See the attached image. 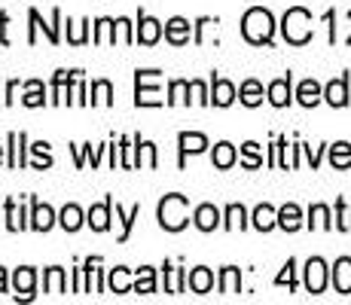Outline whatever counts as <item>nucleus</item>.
I'll return each mask as SVG.
<instances>
[{
  "instance_id": "nucleus-1",
  "label": "nucleus",
  "mask_w": 351,
  "mask_h": 305,
  "mask_svg": "<svg viewBox=\"0 0 351 305\" xmlns=\"http://www.w3.org/2000/svg\"><path fill=\"white\" fill-rule=\"evenodd\" d=\"M241 37L254 46H269L272 37H275L272 12L263 10V6H251V10L245 12V19H241Z\"/></svg>"
},
{
  "instance_id": "nucleus-2",
  "label": "nucleus",
  "mask_w": 351,
  "mask_h": 305,
  "mask_svg": "<svg viewBox=\"0 0 351 305\" xmlns=\"http://www.w3.org/2000/svg\"><path fill=\"white\" fill-rule=\"evenodd\" d=\"M156 217H159V226L165 229V232H180V229L190 223V199L180 193L165 195L156 208Z\"/></svg>"
},
{
  "instance_id": "nucleus-3",
  "label": "nucleus",
  "mask_w": 351,
  "mask_h": 305,
  "mask_svg": "<svg viewBox=\"0 0 351 305\" xmlns=\"http://www.w3.org/2000/svg\"><path fill=\"white\" fill-rule=\"evenodd\" d=\"M281 34H285L290 46H306L312 40V12L302 10V6L287 10L285 19H281Z\"/></svg>"
},
{
  "instance_id": "nucleus-4",
  "label": "nucleus",
  "mask_w": 351,
  "mask_h": 305,
  "mask_svg": "<svg viewBox=\"0 0 351 305\" xmlns=\"http://www.w3.org/2000/svg\"><path fill=\"white\" fill-rule=\"evenodd\" d=\"M159 77L162 71H134V104L138 107H162L168 104L165 98H159Z\"/></svg>"
},
{
  "instance_id": "nucleus-5",
  "label": "nucleus",
  "mask_w": 351,
  "mask_h": 305,
  "mask_svg": "<svg viewBox=\"0 0 351 305\" xmlns=\"http://www.w3.org/2000/svg\"><path fill=\"white\" fill-rule=\"evenodd\" d=\"M28 19H31V31H28V43H31V46L37 43V31H40V28H43L46 40H49L52 46L62 43V31H58V25H62V10H52V22H49V25L40 19L37 10H28Z\"/></svg>"
},
{
  "instance_id": "nucleus-6",
  "label": "nucleus",
  "mask_w": 351,
  "mask_h": 305,
  "mask_svg": "<svg viewBox=\"0 0 351 305\" xmlns=\"http://www.w3.org/2000/svg\"><path fill=\"white\" fill-rule=\"evenodd\" d=\"M178 150H180L178 168H186V156L205 153V150H208V138H205L202 132H180V134H178Z\"/></svg>"
},
{
  "instance_id": "nucleus-7",
  "label": "nucleus",
  "mask_w": 351,
  "mask_h": 305,
  "mask_svg": "<svg viewBox=\"0 0 351 305\" xmlns=\"http://www.w3.org/2000/svg\"><path fill=\"white\" fill-rule=\"evenodd\" d=\"M162 37V22L153 16H147L144 10L138 12V28H134V40H138L141 46H156Z\"/></svg>"
},
{
  "instance_id": "nucleus-8",
  "label": "nucleus",
  "mask_w": 351,
  "mask_h": 305,
  "mask_svg": "<svg viewBox=\"0 0 351 305\" xmlns=\"http://www.w3.org/2000/svg\"><path fill=\"white\" fill-rule=\"evenodd\" d=\"M28 134L25 132H10V138H6V165L12 168V171H19V168L28 165V159H25V150H28Z\"/></svg>"
},
{
  "instance_id": "nucleus-9",
  "label": "nucleus",
  "mask_w": 351,
  "mask_h": 305,
  "mask_svg": "<svg viewBox=\"0 0 351 305\" xmlns=\"http://www.w3.org/2000/svg\"><path fill=\"white\" fill-rule=\"evenodd\" d=\"M327 263L321 260V256H312V260L306 263V290L308 293H324V287H327Z\"/></svg>"
},
{
  "instance_id": "nucleus-10",
  "label": "nucleus",
  "mask_w": 351,
  "mask_h": 305,
  "mask_svg": "<svg viewBox=\"0 0 351 305\" xmlns=\"http://www.w3.org/2000/svg\"><path fill=\"white\" fill-rule=\"evenodd\" d=\"M56 223H58V217H56V211H52L49 205H46V202L31 199V229L34 232H49Z\"/></svg>"
},
{
  "instance_id": "nucleus-11",
  "label": "nucleus",
  "mask_w": 351,
  "mask_h": 305,
  "mask_svg": "<svg viewBox=\"0 0 351 305\" xmlns=\"http://www.w3.org/2000/svg\"><path fill=\"white\" fill-rule=\"evenodd\" d=\"M113 199L107 195L101 205H92L89 208V214H86V223L92 226V232H107L110 229V220H113Z\"/></svg>"
},
{
  "instance_id": "nucleus-12",
  "label": "nucleus",
  "mask_w": 351,
  "mask_h": 305,
  "mask_svg": "<svg viewBox=\"0 0 351 305\" xmlns=\"http://www.w3.org/2000/svg\"><path fill=\"white\" fill-rule=\"evenodd\" d=\"M34 284H37V272L31 266H22L12 272V287H16V300L28 302L34 300Z\"/></svg>"
},
{
  "instance_id": "nucleus-13",
  "label": "nucleus",
  "mask_w": 351,
  "mask_h": 305,
  "mask_svg": "<svg viewBox=\"0 0 351 305\" xmlns=\"http://www.w3.org/2000/svg\"><path fill=\"white\" fill-rule=\"evenodd\" d=\"M290 86H293V77H281V80H272L269 83V89H266V95H269V104L272 107H287L290 101H293V92H290Z\"/></svg>"
},
{
  "instance_id": "nucleus-14",
  "label": "nucleus",
  "mask_w": 351,
  "mask_h": 305,
  "mask_svg": "<svg viewBox=\"0 0 351 305\" xmlns=\"http://www.w3.org/2000/svg\"><path fill=\"white\" fill-rule=\"evenodd\" d=\"M324 101H327L330 107H348V77L346 73L324 86Z\"/></svg>"
},
{
  "instance_id": "nucleus-15",
  "label": "nucleus",
  "mask_w": 351,
  "mask_h": 305,
  "mask_svg": "<svg viewBox=\"0 0 351 305\" xmlns=\"http://www.w3.org/2000/svg\"><path fill=\"white\" fill-rule=\"evenodd\" d=\"M190 28H193V25L186 22L184 16L168 19V22H165V40L171 46H186V43H190Z\"/></svg>"
},
{
  "instance_id": "nucleus-16",
  "label": "nucleus",
  "mask_w": 351,
  "mask_h": 305,
  "mask_svg": "<svg viewBox=\"0 0 351 305\" xmlns=\"http://www.w3.org/2000/svg\"><path fill=\"white\" fill-rule=\"evenodd\" d=\"M3 214H6V229H10V232H22V229H31V214H25V208L16 205V199H6Z\"/></svg>"
},
{
  "instance_id": "nucleus-17",
  "label": "nucleus",
  "mask_w": 351,
  "mask_h": 305,
  "mask_svg": "<svg viewBox=\"0 0 351 305\" xmlns=\"http://www.w3.org/2000/svg\"><path fill=\"white\" fill-rule=\"evenodd\" d=\"M235 95H239V89H235L226 77H211V104L214 107H229L235 101Z\"/></svg>"
},
{
  "instance_id": "nucleus-18",
  "label": "nucleus",
  "mask_w": 351,
  "mask_h": 305,
  "mask_svg": "<svg viewBox=\"0 0 351 305\" xmlns=\"http://www.w3.org/2000/svg\"><path fill=\"white\" fill-rule=\"evenodd\" d=\"M251 226L256 229V232H272L275 226H278V211H275L272 205H256L254 214H251Z\"/></svg>"
},
{
  "instance_id": "nucleus-19",
  "label": "nucleus",
  "mask_w": 351,
  "mask_h": 305,
  "mask_svg": "<svg viewBox=\"0 0 351 305\" xmlns=\"http://www.w3.org/2000/svg\"><path fill=\"white\" fill-rule=\"evenodd\" d=\"M330 272H333V287H336V293L348 296V293H351V256H339V260H336V266L330 269Z\"/></svg>"
},
{
  "instance_id": "nucleus-20",
  "label": "nucleus",
  "mask_w": 351,
  "mask_h": 305,
  "mask_svg": "<svg viewBox=\"0 0 351 305\" xmlns=\"http://www.w3.org/2000/svg\"><path fill=\"white\" fill-rule=\"evenodd\" d=\"M193 223L199 232H214V229L220 226V211L214 205H199L193 211Z\"/></svg>"
},
{
  "instance_id": "nucleus-21",
  "label": "nucleus",
  "mask_w": 351,
  "mask_h": 305,
  "mask_svg": "<svg viewBox=\"0 0 351 305\" xmlns=\"http://www.w3.org/2000/svg\"><path fill=\"white\" fill-rule=\"evenodd\" d=\"M186 287L193 290V293H211V287H214V272L208 266H195L190 275H186Z\"/></svg>"
},
{
  "instance_id": "nucleus-22",
  "label": "nucleus",
  "mask_w": 351,
  "mask_h": 305,
  "mask_svg": "<svg viewBox=\"0 0 351 305\" xmlns=\"http://www.w3.org/2000/svg\"><path fill=\"white\" fill-rule=\"evenodd\" d=\"M134 165H147V168H156L159 159H156V144H150V141H141V134H134Z\"/></svg>"
},
{
  "instance_id": "nucleus-23",
  "label": "nucleus",
  "mask_w": 351,
  "mask_h": 305,
  "mask_svg": "<svg viewBox=\"0 0 351 305\" xmlns=\"http://www.w3.org/2000/svg\"><path fill=\"white\" fill-rule=\"evenodd\" d=\"M92 43H117V19H95L92 25Z\"/></svg>"
},
{
  "instance_id": "nucleus-24",
  "label": "nucleus",
  "mask_w": 351,
  "mask_h": 305,
  "mask_svg": "<svg viewBox=\"0 0 351 305\" xmlns=\"http://www.w3.org/2000/svg\"><path fill=\"white\" fill-rule=\"evenodd\" d=\"M321 98H324V89L318 80H302L300 89H296V101H300L302 107H318Z\"/></svg>"
},
{
  "instance_id": "nucleus-25",
  "label": "nucleus",
  "mask_w": 351,
  "mask_h": 305,
  "mask_svg": "<svg viewBox=\"0 0 351 305\" xmlns=\"http://www.w3.org/2000/svg\"><path fill=\"white\" fill-rule=\"evenodd\" d=\"M107 287H110V293H132V290H134L132 272H128L125 266L110 269V275H107Z\"/></svg>"
},
{
  "instance_id": "nucleus-26",
  "label": "nucleus",
  "mask_w": 351,
  "mask_h": 305,
  "mask_svg": "<svg viewBox=\"0 0 351 305\" xmlns=\"http://www.w3.org/2000/svg\"><path fill=\"white\" fill-rule=\"evenodd\" d=\"M71 150H73V159H77V168H83L86 162H92V168L101 162V156H104L107 150V144L104 147H92V144H71Z\"/></svg>"
},
{
  "instance_id": "nucleus-27",
  "label": "nucleus",
  "mask_w": 351,
  "mask_h": 305,
  "mask_svg": "<svg viewBox=\"0 0 351 305\" xmlns=\"http://www.w3.org/2000/svg\"><path fill=\"white\" fill-rule=\"evenodd\" d=\"M278 226L285 229V232H296V229H302V211H300V205L287 202L285 208H278Z\"/></svg>"
},
{
  "instance_id": "nucleus-28",
  "label": "nucleus",
  "mask_w": 351,
  "mask_h": 305,
  "mask_svg": "<svg viewBox=\"0 0 351 305\" xmlns=\"http://www.w3.org/2000/svg\"><path fill=\"white\" fill-rule=\"evenodd\" d=\"M165 272V293H184L186 290V269H174L171 263H162Z\"/></svg>"
},
{
  "instance_id": "nucleus-29",
  "label": "nucleus",
  "mask_w": 351,
  "mask_h": 305,
  "mask_svg": "<svg viewBox=\"0 0 351 305\" xmlns=\"http://www.w3.org/2000/svg\"><path fill=\"white\" fill-rule=\"evenodd\" d=\"M211 162H214V168H220V171H226V168H232L235 162H239V153H235V147L229 144V141H220V144L214 147Z\"/></svg>"
},
{
  "instance_id": "nucleus-30",
  "label": "nucleus",
  "mask_w": 351,
  "mask_h": 305,
  "mask_svg": "<svg viewBox=\"0 0 351 305\" xmlns=\"http://www.w3.org/2000/svg\"><path fill=\"white\" fill-rule=\"evenodd\" d=\"M43 293H67V278L62 266H52L43 272Z\"/></svg>"
},
{
  "instance_id": "nucleus-31",
  "label": "nucleus",
  "mask_w": 351,
  "mask_h": 305,
  "mask_svg": "<svg viewBox=\"0 0 351 305\" xmlns=\"http://www.w3.org/2000/svg\"><path fill=\"white\" fill-rule=\"evenodd\" d=\"M134 293H156V269L153 266L134 269Z\"/></svg>"
},
{
  "instance_id": "nucleus-32",
  "label": "nucleus",
  "mask_w": 351,
  "mask_h": 305,
  "mask_svg": "<svg viewBox=\"0 0 351 305\" xmlns=\"http://www.w3.org/2000/svg\"><path fill=\"white\" fill-rule=\"evenodd\" d=\"M83 223H86V214L80 211V205H64L62 214H58V226H62L64 232H77Z\"/></svg>"
},
{
  "instance_id": "nucleus-33",
  "label": "nucleus",
  "mask_w": 351,
  "mask_h": 305,
  "mask_svg": "<svg viewBox=\"0 0 351 305\" xmlns=\"http://www.w3.org/2000/svg\"><path fill=\"white\" fill-rule=\"evenodd\" d=\"M223 229L226 232H235V229H247V211H245V205H229L226 211H223Z\"/></svg>"
},
{
  "instance_id": "nucleus-34",
  "label": "nucleus",
  "mask_w": 351,
  "mask_h": 305,
  "mask_svg": "<svg viewBox=\"0 0 351 305\" xmlns=\"http://www.w3.org/2000/svg\"><path fill=\"white\" fill-rule=\"evenodd\" d=\"M190 95H193V89H190V80H171V83H168V104H190Z\"/></svg>"
},
{
  "instance_id": "nucleus-35",
  "label": "nucleus",
  "mask_w": 351,
  "mask_h": 305,
  "mask_svg": "<svg viewBox=\"0 0 351 305\" xmlns=\"http://www.w3.org/2000/svg\"><path fill=\"white\" fill-rule=\"evenodd\" d=\"M239 101L245 107H260L263 104V86L256 83V80H245V83L239 86Z\"/></svg>"
},
{
  "instance_id": "nucleus-36",
  "label": "nucleus",
  "mask_w": 351,
  "mask_h": 305,
  "mask_svg": "<svg viewBox=\"0 0 351 305\" xmlns=\"http://www.w3.org/2000/svg\"><path fill=\"white\" fill-rule=\"evenodd\" d=\"M330 165H333L336 171H346V168H351V144H348V141H339V144L330 147Z\"/></svg>"
},
{
  "instance_id": "nucleus-37",
  "label": "nucleus",
  "mask_w": 351,
  "mask_h": 305,
  "mask_svg": "<svg viewBox=\"0 0 351 305\" xmlns=\"http://www.w3.org/2000/svg\"><path fill=\"white\" fill-rule=\"evenodd\" d=\"M22 104L25 107H43V104H49V101H46V89H43V83H40V80H28V83H25Z\"/></svg>"
},
{
  "instance_id": "nucleus-38",
  "label": "nucleus",
  "mask_w": 351,
  "mask_h": 305,
  "mask_svg": "<svg viewBox=\"0 0 351 305\" xmlns=\"http://www.w3.org/2000/svg\"><path fill=\"white\" fill-rule=\"evenodd\" d=\"M138 217H141V205H134L128 214L117 205V220H119V226H123V232H119V239H117L119 244H125L128 239H132V226H134V220H138Z\"/></svg>"
},
{
  "instance_id": "nucleus-39",
  "label": "nucleus",
  "mask_w": 351,
  "mask_h": 305,
  "mask_svg": "<svg viewBox=\"0 0 351 305\" xmlns=\"http://www.w3.org/2000/svg\"><path fill=\"white\" fill-rule=\"evenodd\" d=\"M89 104H101V107H110L113 104V86H110V80H95V83H92Z\"/></svg>"
},
{
  "instance_id": "nucleus-40",
  "label": "nucleus",
  "mask_w": 351,
  "mask_h": 305,
  "mask_svg": "<svg viewBox=\"0 0 351 305\" xmlns=\"http://www.w3.org/2000/svg\"><path fill=\"white\" fill-rule=\"evenodd\" d=\"M89 28H92L89 19H83V22H71V19H67V43L83 46L86 40H89Z\"/></svg>"
},
{
  "instance_id": "nucleus-41",
  "label": "nucleus",
  "mask_w": 351,
  "mask_h": 305,
  "mask_svg": "<svg viewBox=\"0 0 351 305\" xmlns=\"http://www.w3.org/2000/svg\"><path fill=\"white\" fill-rule=\"evenodd\" d=\"M239 290H241V272L235 266H226L223 272H220V293L232 296V293H239Z\"/></svg>"
},
{
  "instance_id": "nucleus-42",
  "label": "nucleus",
  "mask_w": 351,
  "mask_h": 305,
  "mask_svg": "<svg viewBox=\"0 0 351 305\" xmlns=\"http://www.w3.org/2000/svg\"><path fill=\"white\" fill-rule=\"evenodd\" d=\"M336 223L330 220V208L327 205H312L308 208V229H333Z\"/></svg>"
},
{
  "instance_id": "nucleus-43",
  "label": "nucleus",
  "mask_w": 351,
  "mask_h": 305,
  "mask_svg": "<svg viewBox=\"0 0 351 305\" xmlns=\"http://www.w3.org/2000/svg\"><path fill=\"white\" fill-rule=\"evenodd\" d=\"M241 165H245L247 171H254V168L263 165V153H260V144H256V141L241 144Z\"/></svg>"
},
{
  "instance_id": "nucleus-44",
  "label": "nucleus",
  "mask_w": 351,
  "mask_h": 305,
  "mask_svg": "<svg viewBox=\"0 0 351 305\" xmlns=\"http://www.w3.org/2000/svg\"><path fill=\"white\" fill-rule=\"evenodd\" d=\"M80 71H56V77H52V98H49V104H62V92H64V86L71 83L73 77H77Z\"/></svg>"
},
{
  "instance_id": "nucleus-45",
  "label": "nucleus",
  "mask_w": 351,
  "mask_h": 305,
  "mask_svg": "<svg viewBox=\"0 0 351 305\" xmlns=\"http://www.w3.org/2000/svg\"><path fill=\"white\" fill-rule=\"evenodd\" d=\"M28 150L34 153V168H37V171L52 168V156H49V144H46V141H37V144L28 147Z\"/></svg>"
},
{
  "instance_id": "nucleus-46",
  "label": "nucleus",
  "mask_w": 351,
  "mask_h": 305,
  "mask_svg": "<svg viewBox=\"0 0 351 305\" xmlns=\"http://www.w3.org/2000/svg\"><path fill=\"white\" fill-rule=\"evenodd\" d=\"M119 168H138L134 165V141L132 138H119Z\"/></svg>"
},
{
  "instance_id": "nucleus-47",
  "label": "nucleus",
  "mask_w": 351,
  "mask_h": 305,
  "mask_svg": "<svg viewBox=\"0 0 351 305\" xmlns=\"http://www.w3.org/2000/svg\"><path fill=\"white\" fill-rule=\"evenodd\" d=\"M336 229L339 232H351V208H346L342 199H336Z\"/></svg>"
},
{
  "instance_id": "nucleus-48",
  "label": "nucleus",
  "mask_w": 351,
  "mask_h": 305,
  "mask_svg": "<svg viewBox=\"0 0 351 305\" xmlns=\"http://www.w3.org/2000/svg\"><path fill=\"white\" fill-rule=\"evenodd\" d=\"M190 89H193V101H195V104H202V107L211 104V89H208L202 80H190Z\"/></svg>"
},
{
  "instance_id": "nucleus-49",
  "label": "nucleus",
  "mask_w": 351,
  "mask_h": 305,
  "mask_svg": "<svg viewBox=\"0 0 351 305\" xmlns=\"http://www.w3.org/2000/svg\"><path fill=\"white\" fill-rule=\"evenodd\" d=\"M275 284H278V287H285V284H287L290 290H296V260H287L285 263V272L275 278Z\"/></svg>"
},
{
  "instance_id": "nucleus-50",
  "label": "nucleus",
  "mask_w": 351,
  "mask_h": 305,
  "mask_svg": "<svg viewBox=\"0 0 351 305\" xmlns=\"http://www.w3.org/2000/svg\"><path fill=\"white\" fill-rule=\"evenodd\" d=\"M117 37H123V43H125V46L138 43V40H134V25L128 22L125 16H119V19H117Z\"/></svg>"
},
{
  "instance_id": "nucleus-51",
  "label": "nucleus",
  "mask_w": 351,
  "mask_h": 305,
  "mask_svg": "<svg viewBox=\"0 0 351 305\" xmlns=\"http://www.w3.org/2000/svg\"><path fill=\"white\" fill-rule=\"evenodd\" d=\"M214 25H217V19H211V16H202L199 22L193 25V28H195V34H193V43H195V46H202V43H205V31H208V28H214Z\"/></svg>"
},
{
  "instance_id": "nucleus-52",
  "label": "nucleus",
  "mask_w": 351,
  "mask_h": 305,
  "mask_svg": "<svg viewBox=\"0 0 351 305\" xmlns=\"http://www.w3.org/2000/svg\"><path fill=\"white\" fill-rule=\"evenodd\" d=\"M73 293H89V269L86 266L73 269Z\"/></svg>"
},
{
  "instance_id": "nucleus-53",
  "label": "nucleus",
  "mask_w": 351,
  "mask_h": 305,
  "mask_svg": "<svg viewBox=\"0 0 351 305\" xmlns=\"http://www.w3.org/2000/svg\"><path fill=\"white\" fill-rule=\"evenodd\" d=\"M6 28H10V16H6V12H0V46H10Z\"/></svg>"
},
{
  "instance_id": "nucleus-54",
  "label": "nucleus",
  "mask_w": 351,
  "mask_h": 305,
  "mask_svg": "<svg viewBox=\"0 0 351 305\" xmlns=\"http://www.w3.org/2000/svg\"><path fill=\"white\" fill-rule=\"evenodd\" d=\"M302 150H306V156H308V165H312V168H318L321 165V147H318V150H312V147H306V144H302Z\"/></svg>"
},
{
  "instance_id": "nucleus-55",
  "label": "nucleus",
  "mask_w": 351,
  "mask_h": 305,
  "mask_svg": "<svg viewBox=\"0 0 351 305\" xmlns=\"http://www.w3.org/2000/svg\"><path fill=\"white\" fill-rule=\"evenodd\" d=\"M16 92H19V80H10V83H6V98H3V104L10 107L12 101H16Z\"/></svg>"
},
{
  "instance_id": "nucleus-56",
  "label": "nucleus",
  "mask_w": 351,
  "mask_h": 305,
  "mask_svg": "<svg viewBox=\"0 0 351 305\" xmlns=\"http://www.w3.org/2000/svg\"><path fill=\"white\" fill-rule=\"evenodd\" d=\"M117 165H119V147L110 144V168H113V171H117Z\"/></svg>"
},
{
  "instance_id": "nucleus-57",
  "label": "nucleus",
  "mask_w": 351,
  "mask_h": 305,
  "mask_svg": "<svg viewBox=\"0 0 351 305\" xmlns=\"http://www.w3.org/2000/svg\"><path fill=\"white\" fill-rule=\"evenodd\" d=\"M0 293H6V269L0 266Z\"/></svg>"
},
{
  "instance_id": "nucleus-58",
  "label": "nucleus",
  "mask_w": 351,
  "mask_h": 305,
  "mask_svg": "<svg viewBox=\"0 0 351 305\" xmlns=\"http://www.w3.org/2000/svg\"><path fill=\"white\" fill-rule=\"evenodd\" d=\"M3 150H6V147H0V165H3Z\"/></svg>"
},
{
  "instance_id": "nucleus-59",
  "label": "nucleus",
  "mask_w": 351,
  "mask_h": 305,
  "mask_svg": "<svg viewBox=\"0 0 351 305\" xmlns=\"http://www.w3.org/2000/svg\"><path fill=\"white\" fill-rule=\"evenodd\" d=\"M0 101H3V98H0Z\"/></svg>"
}]
</instances>
